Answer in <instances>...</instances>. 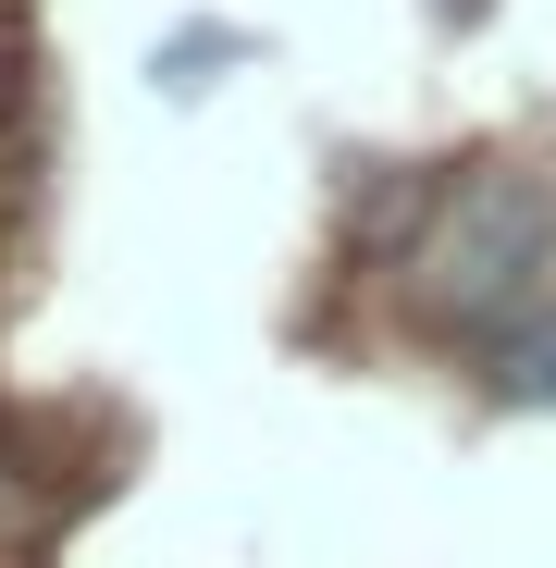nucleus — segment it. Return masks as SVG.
<instances>
[{
	"label": "nucleus",
	"mask_w": 556,
	"mask_h": 568,
	"mask_svg": "<svg viewBox=\"0 0 556 568\" xmlns=\"http://www.w3.org/2000/svg\"><path fill=\"white\" fill-rule=\"evenodd\" d=\"M544 247H556V199L532 173H445L433 185V211H421V235H408V310L421 322H519L532 310V272H544Z\"/></svg>",
	"instance_id": "obj_1"
},
{
	"label": "nucleus",
	"mask_w": 556,
	"mask_h": 568,
	"mask_svg": "<svg viewBox=\"0 0 556 568\" xmlns=\"http://www.w3.org/2000/svg\"><path fill=\"white\" fill-rule=\"evenodd\" d=\"M26 100V0H0V112Z\"/></svg>",
	"instance_id": "obj_3"
},
{
	"label": "nucleus",
	"mask_w": 556,
	"mask_h": 568,
	"mask_svg": "<svg viewBox=\"0 0 556 568\" xmlns=\"http://www.w3.org/2000/svg\"><path fill=\"white\" fill-rule=\"evenodd\" d=\"M483 384L507 408H556V310H519L495 346H483Z\"/></svg>",
	"instance_id": "obj_2"
}]
</instances>
